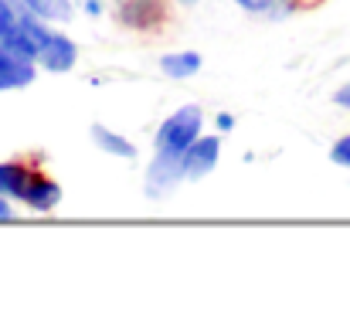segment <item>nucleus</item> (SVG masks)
<instances>
[{
  "label": "nucleus",
  "mask_w": 350,
  "mask_h": 333,
  "mask_svg": "<svg viewBox=\"0 0 350 333\" xmlns=\"http://www.w3.org/2000/svg\"><path fill=\"white\" fill-rule=\"evenodd\" d=\"M201 136V109L198 106H180L174 116H167L157 129L153 139V163L146 170V194L167 198L180 181H184V153L194 146V139Z\"/></svg>",
  "instance_id": "f257e3e1"
},
{
  "label": "nucleus",
  "mask_w": 350,
  "mask_h": 333,
  "mask_svg": "<svg viewBox=\"0 0 350 333\" xmlns=\"http://www.w3.org/2000/svg\"><path fill=\"white\" fill-rule=\"evenodd\" d=\"M0 194L21 201L31 211H51L62 201V187L41 170L24 163H0Z\"/></svg>",
  "instance_id": "f03ea898"
},
{
  "label": "nucleus",
  "mask_w": 350,
  "mask_h": 333,
  "mask_svg": "<svg viewBox=\"0 0 350 333\" xmlns=\"http://www.w3.org/2000/svg\"><path fill=\"white\" fill-rule=\"evenodd\" d=\"M48 34H51L48 21L34 17L17 0H0V44H7V48H14L27 58H38Z\"/></svg>",
  "instance_id": "7ed1b4c3"
},
{
  "label": "nucleus",
  "mask_w": 350,
  "mask_h": 333,
  "mask_svg": "<svg viewBox=\"0 0 350 333\" xmlns=\"http://www.w3.org/2000/svg\"><path fill=\"white\" fill-rule=\"evenodd\" d=\"M34 65H38L34 58H27V55H21V51L0 44V92H14V89L31 85L34 75H38Z\"/></svg>",
  "instance_id": "20e7f679"
},
{
  "label": "nucleus",
  "mask_w": 350,
  "mask_h": 333,
  "mask_svg": "<svg viewBox=\"0 0 350 333\" xmlns=\"http://www.w3.org/2000/svg\"><path fill=\"white\" fill-rule=\"evenodd\" d=\"M218 157H221V139L215 136H198L194 146L184 153V181H201L208 177L215 167H218Z\"/></svg>",
  "instance_id": "39448f33"
},
{
  "label": "nucleus",
  "mask_w": 350,
  "mask_h": 333,
  "mask_svg": "<svg viewBox=\"0 0 350 333\" xmlns=\"http://www.w3.org/2000/svg\"><path fill=\"white\" fill-rule=\"evenodd\" d=\"M41 68H48V72H72L75 68V62H79V48H75V41L72 38H65V34H58V31H51L48 34V41L41 44V51H38V58H34Z\"/></svg>",
  "instance_id": "423d86ee"
},
{
  "label": "nucleus",
  "mask_w": 350,
  "mask_h": 333,
  "mask_svg": "<svg viewBox=\"0 0 350 333\" xmlns=\"http://www.w3.org/2000/svg\"><path fill=\"white\" fill-rule=\"evenodd\" d=\"M201 62L204 58L198 51H170V55L160 58V72L167 79H191V75L201 72Z\"/></svg>",
  "instance_id": "0eeeda50"
},
{
  "label": "nucleus",
  "mask_w": 350,
  "mask_h": 333,
  "mask_svg": "<svg viewBox=\"0 0 350 333\" xmlns=\"http://www.w3.org/2000/svg\"><path fill=\"white\" fill-rule=\"evenodd\" d=\"M92 143L109 153V157H119V160H133L136 157V143H129L122 133H113L109 126H92Z\"/></svg>",
  "instance_id": "6e6552de"
},
{
  "label": "nucleus",
  "mask_w": 350,
  "mask_h": 333,
  "mask_svg": "<svg viewBox=\"0 0 350 333\" xmlns=\"http://www.w3.org/2000/svg\"><path fill=\"white\" fill-rule=\"evenodd\" d=\"M24 10H31L34 17L48 21V24H65L72 21V0H17Z\"/></svg>",
  "instance_id": "1a4fd4ad"
},
{
  "label": "nucleus",
  "mask_w": 350,
  "mask_h": 333,
  "mask_svg": "<svg viewBox=\"0 0 350 333\" xmlns=\"http://www.w3.org/2000/svg\"><path fill=\"white\" fill-rule=\"evenodd\" d=\"M330 160H334L337 167H347L350 170V133L347 136H340V139L330 146Z\"/></svg>",
  "instance_id": "9d476101"
},
{
  "label": "nucleus",
  "mask_w": 350,
  "mask_h": 333,
  "mask_svg": "<svg viewBox=\"0 0 350 333\" xmlns=\"http://www.w3.org/2000/svg\"><path fill=\"white\" fill-rule=\"evenodd\" d=\"M241 10H248V14H272V7L279 3V0H234Z\"/></svg>",
  "instance_id": "9b49d317"
},
{
  "label": "nucleus",
  "mask_w": 350,
  "mask_h": 333,
  "mask_svg": "<svg viewBox=\"0 0 350 333\" xmlns=\"http://www.w3.org/2000/svg\"><path fill=\"white\" fill-rule=\"evenodd\" d=\"M337 106H344V109H350V85H344V89L337 92Z\"/></svg>",
  "instance_id": "f8f14e48"
},
{
  "label": "nucleus",
  "mask_w": 350,
  "mask_h": 333,
  "mask_svg": "<svg viewBox=\"0 0 350 333\" xmlns=\"http://www.w3.org/2000/svg\"><path fill=\"white\" fill-rule=\"evenodd\" d=\"M3 218H10V198L7 194H0V222Z\"/></svg>",
  "instance_id": "ddd939ff"
},
{
  "label": "nucleus",
  "mask_w": 350,
  "mask_h": 333,
  "mask_svg": "<svg viewBox=\"0 0 350 333\" xmlns=\"http://www.w3.org/2000/svg\"><path fill=\"white\" fill-rule=\"evenodd\" d=\"M218 126H221V129H232L234 122H232V119H228V116H218Z\"/></svg>",
  "instance_id": "4468645a"
},
{
  "label": "nucleus",
  "mask_w": 350,
  "mask_h": 333,
  "mask_svg": "<svg viewBox=\"0 0 350 333\" xmlns=\"http://www.w3.org/2000/svg\"><path fill=\"white\" fill-rule=\"evenodd\" d=\"M180 3H198V0H180Z\"/></svg>",
  "instance_id": "2eb2a0df"
}]
</instances>
